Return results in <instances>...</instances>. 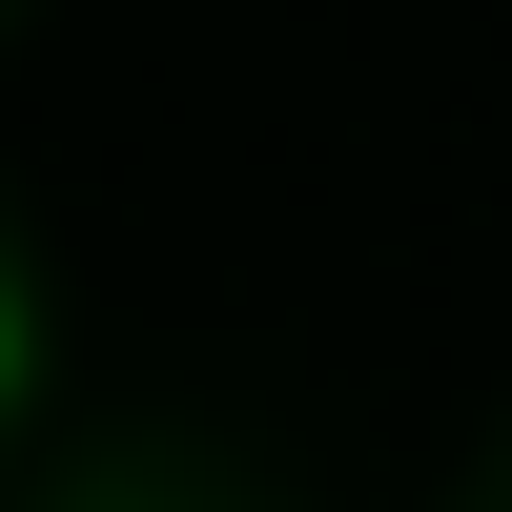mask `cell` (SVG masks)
Wrapping results in <instances>:
<instances>
[{"mask_svg": "<svg viewBox=\"0 0 512 512\" xmlns=\"http://www.w3.org/2000/svg\"><path fill=\"white\" fill-rule=\"evenodd\" d=\"M21 369H41V308H21V267H0V410H21Z\"/></svg>", "mask_w": 512, "mask_h": 512, "instance_id": "1", "label": "cell"}]
</instances>
